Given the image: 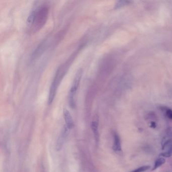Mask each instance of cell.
<instances>
[{"label":"cell","instance_id":"1","mask_svg":"<svg viewBox=\"0 0 172 172\" xmlns=\"http://www.w3.org/2000/svg\"><path fill=\"white\" fill-rule=\"evenodd\" d=\"M79 50H76L65 62L60 65V67L58 68V70L55 74L54 79L50 86L48 99V105L52 104V103L54 101L58 88L60 84V83L69 70L72 63L73 62V60L75 59V57L77 55Z\"/></svg>","mask_w":172,"mask_h":172},{"label":"cell","instance_id":"2","mask_svg":"<svg viewBox=\"0 0 172 172\" xmlns=\"http://www.w3.org/2000/svg\"><path fill=\"white\" fill-rule=\"evenodd\" d=\"M49 13V7L42 5L35 9V15L30 31L35 32L40 30L47 22Z\"/></svg>","mask_w":172,"mask_h":172},{"label":"cell","instance_id":"3","mask_svg":"<svg viewBox=\"0 0 172 172\" xmlns=\"http://www.w3.org/2000/svg\"><path fill=\"white\" fill-rule=\"evenodd\" d=\"M82 74L83 69L82 68H80L76 73L73 81V83L71 87L69 94V102L72 109H74L76 107V102L75 98L76 92L79 86Z\"/></svg>","mask_w":172,"mask_h":172},{"label":"cell","instance_id":"4","mask_svg":"<svg viewBox=\"0 0 172 172\" xmlns=\"http://www.w3.org/2000/svg\"><path fill=\"white\" fill-rule=\"evenodd\" d=\"M47 46V40L45 39L41 41L39 45L35 49L30 57L31 61H33L40 57L44 53Z\"/></svg>","mask_w":172,"mask_h":172},{"label":"cell","instance_id":"5","mask_svg":"<svg viewBox=\"0 0 172 172\" xmlns=\"http://www.w3.org/2000/svg\"><path fill=\"white\" fill-rule=\"evenodd\" d=\"M68 129H69L68 128V127L65 125L63 127L61 132L60 133V135L58 137L56 143V149L58 151L60 150L62 148L65 140L68 136Z\"/></svg>","mask_w":172,"mask_h":172},{"label":"cell","instance_id":"6","mask_svg":"<svg viewBox=\"0 0 172 172\" xmlns=\"http://www.w3.org/2000/svg\"><path fill=\"white\" fill-rule=\"evenodd\" d=\"M163 149L164 150L163 153H162L161 156L165 157H169L172 155V140L168 139L165 141L163 145Z\"/></svg>","mask_w":172,"mask_h":172},{"label":"cell","instance_id":"7","mask_svg":"<svg viewBox=\"0 0 172 172\" xmlns=\"http://www.w3.org/2000/svg\"><path fill=\"white\" fill-rule=\"evenodd\" d=\"M63 115L66 122V126L69 129L72 128L74 126V122L70 112L68 111V110L65 109L63 111Z\"/></svg>","mask_w":172,"mask_h":172},{"label":"cell","instance_id":"8","mask_svg":"<svg viewBox=\"0 0 172 172\" xmlns=\"http://www.w3.org/2000/svg\"><path fill=\"white\" fill-rule=\"evenodd\" d=\"M113 149L115 152H120L121 151V143L120 136L117 133L114 134V142Z\"/></svg>","mask_w":172,"mask_h":172},{"label":"cell","instance_id":"9","mask_svg":"<svg viewBox=\"0 0 172 172\" xmlns=\"http://www.w3.org/2000/svg\"><path fill=\"white\" fill-rule=\"evenodd\" d=\"M91 129L94 133V136L96 142L99 139V123L96 120H94L91 123Z\"/></svg>","mask_w":172,"mask_h":172},{"label":"cell","instance_id":"10","mask_svg":"<svg viewBox=\"0 0 172 172\" xmlns=\"http://www.w3.org/2000/svg\"><path fill=\"white\" fill-rule=\"evenodd\" d=\"M165 162V160L163 157H160L159 158H157L155 163L152 171L156 170V169L162 166L163 164H164Z\"/></svg>","mask_w":172,"mask_h":172},{"label":"cell","instance_id":"11","mask_svg":"<svg viewBox=\"0 0 172 172\" xmlns=\"http://www.w3.org/2000/svg\"><path fill=\"white\" fill-rule=\"evenodd\" d=\"M149 168H150L149 165H144V166L141 167L140 168H138L130 172H144L148 170Z\"/></svg>","mask_w":172,"mask_h":172},{"label":"cell","instance_id":"12","mask_svg":"<svg viewBox=\"0 0 172 172\" xmlns=\"http://www.w3.org/2000/svg\"><path fill=\"white\" fill-rule=\"evenodd\" d=\"M164 110L165 111V115L170 120H172V109L169 108H166Z\"/></svg>","mask_w":172,"mask_h":172}]
</instances>
